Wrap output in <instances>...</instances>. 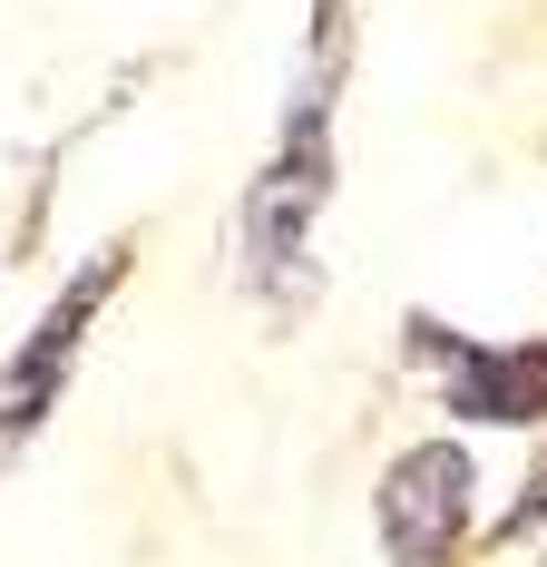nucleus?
I'll return each mask as SVG.
<instances>
[{
  "label": "nucleus",
  "instance_id": "7ed1b4c3",
  "mask_svg": "<svg viewBox=\"0 0 547 567\" xmlns=\"http://www.w3.org/2000/svg\"><path fill=\"white\" fill-rule=\"evenodd\" d=\"M450 411L460 421H538L547 411V342H508V352H469L450 362Z\"/></svg>",
  "mask_w": 547,
  "mask_h": 567
},
{
  "label": "nucleus",
  "instance_id": "f257e3e1",
  "mask_svg": "<svg viewBox=\"0 0 547 567\" xmlns=\"http://www.w3.org/2000/svg\"><path fill=\"white\" fill-rule=\"evenodd\" d=\"M469 451L460 441H421V451L391 460L382 480V548L391 567H450V548H460V528H469Z\"/></svg>",
  "mask_w": 547,
  "mask_h": 567
},
{
  "label": "nucleus",
  "instance_id": "f03ea898",
  "mask_svg": "<svg viewBox=\"0 0 547 567\" xmlns=\"http://www.w3.org/2000/svg\"><path fill=\"white\" fill-rule=\"evenodd\" d=\"M117 275H127V245H109V255H99V265H89V275L69 284L50 313H40V333L20 342V362L0 372V441H20V431L59 401L69 362H79V342H89V323H99V303L117 293Z\"/></svg>",
  "mask_w": 547,
  "mask_h": 567
},
{
  "label": "nucleus",
  "instance_id": "20e7f679",
  "mask_svg": "<svg viewBox=\"0 0 547 567\" xmlns=\"http://www.w3.org/2000/svg\"><path fill=\"white\" fill-rule=\"evenodd\" d=\"M313 10H352V0H313Z\"/></svg>",
  "mask_w": 547,
  "mask_h": 567
}]
</instances>
